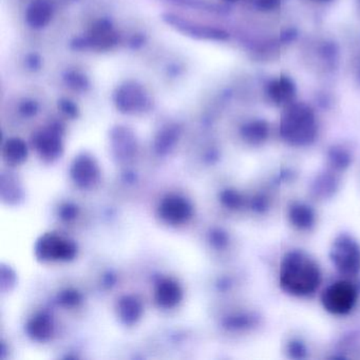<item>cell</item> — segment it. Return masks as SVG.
<instances>
[{
	"mask_svg": "<svg viewBox=\"0 0 360 360\" xmlns=\"http://www.w3.org/2000/svg\"><path fill=\"white\" fill-rule=\"evenodd\" d=\"M278 3V0H259V5L264 9H272L276 7Z\"/></svg>",
	"mask_w": 360,
	"mask_h": 360,
	"instance_id": "obj_33",
	"label": "cell"
},
{
	"mask_svg": "<svg viewBox=\"0 0 360 360\" xmlns=\"http://www.w3.org/2000/svg\"><path fill=\"white\" fill-rule=\"evenodd\" d=\"M144 42H145V40H144L141 35H134L133 38H132L131 42H130V46H131L132 48L136 49L143 46Z\"/></svg>",
	"mask_w": 360,
	"mask_h": 360,
	"instance_id": "obj_32",
	"label": "cell"
},
{
	"mask_svg": "<svg viewBox=\"0 0 360 360\" xmlns=\"http://www.w3.org/2000/svg\"><path fill=\"white\" fill-rule=\"evenodd\" d=\"M242 134L246 141L259 143L263 141L268 136V125L262 122L250 123L243 127Z\"/></svg>",
	"mask_w": 360,
	"mask_h": 360,
	"instance_id": "obj_22",
	"label": "cell"
},
{
	"mask_svg": "<svg viewBox=\"0 0 360 360\" xmlns=\"http://www.w3.org/2000/svg\"><path fill=\"white\" fill-rule=\"evenodd\" d=\"M27 332L33 339L44 342L51 337L53 332L51 319L46 315H40L33 318L27 326Z\"/></svg>",
	"mask_w": 360,
	"mask_h": 360,
	"instance_id": "obj_16",
	"label": "cell"
},
{
	"mask_svg": "<svg viewBox=\"0 0 360 360\" xmlns=\"http://www.w3.org/2000/svg\"><path fill=\"white\" fill-rule=\"evenodd\" d=\"M159 217L169 224H182L192 215V207L186 198L169 196L163 200L159 207Z\"/></svg>",
	"mask_w": 360,
	"mask_h": 360,
	"instance_id": "obj_10",
	"label": "cell"
},
{
	"mask_svg": "<svg viewBox=\"0 0 360 360\" xmlns=\"http://www.w3.org/2000/svg\"><path fill=\"white\" fill-rule=\"evenodd\" d=\"M357 299V292L349 282L339 281L332 284L322 295L324 309L336 315H344L353 309Z\"/></svg>",
	"mask_w": 360,
	"mask_h": 360,
	"instance_id": "obj_8",
	"label": "cell"
},
{
	"mask_svg": "<svg viewBox=\"0 0 360 360\" xmlns=\"http://www.w3.org/2000/svg\"><path fill=\"white\" fill-rule=\"evenodd\" d=\"M280 282L292 295L305 296L316 291L320 283L318 266L301 252H291L282 260Z\"/></svg>",
	"mask_w": 360,
	"mask_h": 360,
	"instance_id": "obj_1",
	"label": "cell"
},
{
	"mask_svg": "<svg viewBox=\"0 0 360 360\" xmlns=\"http://www.w3.org/2000/svg\"><path fill=\"white\" fill-rule=\"evenodd\" d=\"M77 245L72 241L62 238L54 233H47L37 241L35 246L36 257L42 261H68L77 256Z\"/></svg>",
	"mask_w": 360,
	"mask_h": 360,
	"instance_id": "obj_6",
	"label": "cell"
},
{
	"mask_svg": "<svg viewBox=\"0 0 360 360\" xmlns=\"http://www.w3.org/2000/svg\"><path fill=\"white\" fill-rule=\"evenodd\" d=\"M112 99L120 114L129 116L145 114L153 106L151 95L145 87L136 81H124L118 86Z\"/></svg>",
	"mask_w": 360,
	"mask_h": 360,
	"instance_id": "obj_3",
	"label": "cell"
},
{
	"mask_svg": "<svg viewBox=\"0 0 360 360\" xmlns=\"http://www.w3.org/2000/svg\"><path fill=\"white\" fill-rule=\"evenodd\" d=\"M331 159H333V162H334L335 164L339 167H344L349 164V157H348V155H346V153L342 151H334Z\"/></svg>",
	"mask_w": 360,
	"mask_h": 360,
	"instance_id": "obj_28",
	"label": "cell"
},
{
	"mask_svg": "<svg viewBox=\"0 0 360 360\" xmlns=\"http://www.w3.org/2000/svg\"><path fill=\"white\" fill-rule=\"evenodd\" d=\"M63 79L67 87L77 92H85L90 88V81L81 72L70 70L64 74Z\"/></svg>",
	"mask_w": 360,
	"mask_h": 360,
	"instance_id": "obj_21",
	"label": "cell"
},
{
	"mask_svg": "<svg viewBox=\"0 0 360 360\" xmlns=\"http://www.w3.org/2000/svg\"><path fill=\"white\" fill-rule=\"evenodd\" d=\"M118 34L109 19L102 18L91 27L88 34L77 37L71 42L74 50L92 49L94 51H107L116 46Z\"/></svg>",
	"mask_w": 360,
	"mask_h": 360,
	"instance_id": "obj_4",
	"label": "cell"
},
{
	"mask_svg": "<svg viewBox=\"0 0 360 360\" xmlns=\"http://www.w3.org/2000/svg\"><path fill=\"white\" fill-rule=\"evenodd\" d=\"M71 176L75 184L83 188H89L99 179V169L94 159L87 155H81L74 161Z\"/></svg>",
	"mask_w": 360,
	"mask_h": 360,
	"instance_id": "obj_11",
	"label": "cell"
},
{
	"mask_svg": "<svg viewBox=\"0 0 360 360\" xmlns=\"http://www.w3.org/2000/svg\"><path fill=\"white\" fill-rule=\"evenodd\" d=\"M111 143L116 155L120 159H127L133 155L136 148V140L133 132L124 126H116L112 129Z\"/></svg>",
	"mask_w": 360,
	"mask_h": 360,
	"instance_id": "obj_13",
	"label": "cell"
},
{
	"mask_svg": "<svg viewBox=\"0 0 360 360\" xmlns=\"http://www.w3.org/2000/svg\"><path fill=\"white\" fill-rule=\"evenodd\" d=\"M331 257L336 268L346 275H356L360 270V247L348 235L336 239Z\"/></svg>",
	"mask_w": 360,
	"mask_h": 360,
	"instance_id": "obj_7",
	"label": "cell"
},
{
	"mask_svg": "<svg viewBox=\"0 0 360 360\" xmlns=\"http://www.w3.org/2000/svg\"><path fill=\"white\" fill-rule=\"evenodd\" d=\"M38 110H40V106H38V103L34 101V99H23V102L19 105V112H21L23 116L30 118V116H36Z\"/></svg>",
	"mask_w": 360,
	"mask_h": 360,
	"instance_id": "obj_24",
	"label": "cell"
},
{
	"mask_svg": "<svg viewBox=\"0 0 360 360\" xmlns=\"http://www.w3.org/2000/svg\"><path fill=\"white\" fill-rule=\"evenodd\" d=\"M58 108L65 116H69V118H74L79 116V108L70 99H60V102H58Z\"/></svg>",
	"mask_w": 360,
	"mask_h": 360,
	"instance_id": "obj_25",
	"label": "cell"
},
{
	"mask_svg": "<svg viewBox=\"0 0 360 360\" xmlns=\"http://www.w3.org/2000/svg\"><path fill=\"white\" fill-rule=\"evenodd\" d=\"M143 307L136 298L126 296L122 298L118 305V314L120 320L126 324H132L141 318Z\"/></svg>",
	"mask_w": 360,
	"mask_h": 360,
	"instance_id": "obj_15",
	"label": "cell"
},
{
	"mask_svg": "<svg viewBox=\"0 0 360 360\" xmlns=\"http://www.w3.org/2000/svg\"><path fill=\"white\" fill-rule=\"evenodd\" d=\"M33 144L44 159H57L63 153L62 128L58 125L49 126L46 129L35 134Z\"/></svg>",
	"mask_w": 360,
	"mask_h": 360,
	"instance_id": "obj_9",
	"label": "cell"
},
{
	"mask_svg": "<svg viewBox=\"0 0 360 360\" xmlns=\"http://www.w3.org/2000/svg\"><path fill=\"white\" fill-rule=\"evenodd\" d=\"M181 7L190 8L192 10H200V11L218 12L221 8L217 5L210 3L208 0H168Z\"/></svg>",
	"mask_w": 360,
	"mask_h": 360,
	"instance_id": "obj_23",
	"label": "cell"
},
{
	"mask_svg": "<svg viewBox=\"0 0 360 360\" xmlns=\"http://www.w3.org/2000/svg\"><path fill=\"white\" fill-rule=\"evenodd\" d=\"M182 299V290L176 281L165 279L157 285L155 300L165 309L176 307Z\"/></svg>",
	"mask_w": 360,
	"mask_h": 360,
	"instance_id": "obj_14",
	"label": "cell"
},
{
	"mask_svg": "<svg viewBox=\"0 0 360 360\" xmlns=\"http://www.w3.org/2000/svg\"><path fill=\"white\" fill-rule=\"evenodd\" d=\"M75 213H77L75 207H71V206L69 205L66 206L63 210V218H66V219H71V218H74Z\"/></svg>",
	"mask_w": 360,
	"mask_h": 360,
	"instance_id": "obj_34",
	"label": "cell"
},
{
	"mask_svg": "<svg viewBox=\"0 0 360 360\" xmlns=\"http://www.w3.org/2000/svg\"><path fill=\"white\" fill-rule=\"evenodd\" d=\"M213 237L214 243L219 245V246H222V245H224L225 243H227V237H225L224 233H214Z\"/></svg>",
	"mask_w": 360,
	"mask_h": 360,
	"instance_id": "obj_31",
	"label": "cell"
},
{
	"mask_svg": "<svg viewBox=\"0 0 360 360\" xmlns=\"http://www.w3.org/2000/svg\"><path fill=\"white\" fill-rule=\"evenodd\" d=\"M281 134L293 145H307L315 139L316 124L312 111L303 105L291 107L281 122Z\"/></svg>",
	"mask_w": 360,
	"mask_h": 360,
	"instance_id": "obj_2",
	"label": "cell"
},
{
	"mask_svg": "<svg viewBox=\"0 0 360 360\" xmlns=\"http://www.w3.org/2000/svg\"><path fill=\"white\" fill-rule=\"evenodd\" d=\"M81 300V296L77 292H66L62 295V301L66 305H77Z\"/></svg>",
	"mask_w": 360,
	"mask_h": 360,
	"instance_id": "obj_27",
	"label": "cell"
},
{
	"mask_svg": "<svg viewBox=\"0 0 360 360\" xmlns=\"http://www.w3.org/2000/svg\"><path fill=\"white\" fill-rule=\"evenodd\" d=\"M222 202L231 208H238L242 204V198L240 194L233 190H227L222 194Z\"/></svg>",
	"mask_w": 360,
	"mask_h": 360,
	"instance_id": "obj_26",
	"label": "cell"
},
{
	"mask_svg": "<svg viewBox=\"0 0 360 360\" xmlns=\"http://www.w3.org/2000/svg\"><path fill=\"white\" fill-rule=\"evenodd\" d=\"M25 17L31 28H44L53 17V5L50 0H33L27 8Z\"/></svg>",
	"mask_w": 360,
	"mask_h": 360,
	"instance_id": "obj_12",
	"label": "cell"
},
{
	"mask_svg": "<svg viewBox=\"0 0 360 360\" xmlns=\"http://www.w3.org/2000/svg\"><path fill=\"white\" fill-rule=\"evenodd\" d=\"M320 1H329V0H320Z\"/></svg>",
	"mask_w": 360,
	"mask_h": 360,
	"instance_id": "obj_36",
	"label": "cell"
},
{
	"mask_svg": "<svg viewBox=\"0 0 360 360\" xmlns=\"http://www.w3.org/2000/svg\"><path fill=\"white\" fill-rule=\"evenodd\" d=\"M225 1H229V3H235V1H238V0H225Z\"/></svg>",
	"mask_w": 360,
	"mask_h": 360,
	"instance_id": "obj_35",
	"label": "cell"
},
{
	"mask_svg": "<svg viewBox=\"0 0 360 360\" xmlns=\"http://www.w3.org/2000/svg\"><path fill=\"white\" fill-rule=\"evenodd\" d=\"M162 19L166 25L175 29L177 32L181 33L184 36L190 37L192 40L222 42L229 38V34L222 29L205 26L196 21H188L179 15L172 14V13H164L162 15Z\"/></svg>",
	"mask_w": 360,
	"mask_h": 360,
	"instance_id": "obj_5",
	"label": "cell"
},
{
	"mask_svg": "<svg viewBox=\"0 0 360 360\" xmlns=\"http://www.w3.org/2000/svg\"><path fill=\"white\" fill-rule=\"evenodd\" d=\"M180 128L178 126H168L161 130L155 140V148L159 153H168L178 141Z\"/></svg>",
	"mask_w": 360,
	"mask_h": 360,
	"instance_id": "obj_19",
	"label": "cell"
},
{
	"mask_svg": "<svg viewBox=\"0 0 360 360\" xmlns=\"http://www.w3.org/2000/svg\"><path fill=\"white\" fill-rule=\"evenodd\" d=\"M26 64L29 69L34 71V70L40 69V65H42V60H40V56L37 55V54H29L26 58Z\"/></svg>",
	"mask_w": 360,
	"mask_h": 360,
	"instance_id": "obj_29",
	"label": "cell"
},
{
	"mask_svg": "<svg viewBox=\"0 0 360 360\" xmlns=\"http://www.w3.org/2000/svg\"><path fill=\"white\" fill-rule=\"evenodd\" d=\"M305 348L303 344H298V342H294L291 344V354L294 357H303L305 355Z\"/></svg>",
	"mask_w": 360,
	"mask_h": 360,
	"instance_id": "obj_30",
	"label": "cell"
},
{
	"mask_svg": "<svg viewBox=\"0 0 360 360\" xmlns=\"http://www.w3.org/2000/svg\"><path fill=\"white\" fill-rule=\"evenodd\" d=\"M290 218L293 224L299 229H309L314 223V214L312 210L303 204H296L291 208Z\"/></svg>",
	"mask_w": 360,
	"mask_h": 360,
	"instance_id": "obj_20",
	"label": "cell"
},
{
	"mask_svg": "<svg viewBox=\"0 0 360 360\" xmlns=\"http://www.w3.org/2000/svg\"><path fill=\"white\" fill-rule=\"evenodd\" d=\"M294 92H295V89H294L293 83L285 77L274 81L270 86V95L278 104L289 102L290 99L293 97Z\"/></svg>",
	"mask_w": 360,
	"mask_h": 360,
	"instance_id": "obj_18",
	"label": "cell"
},
{
	"mask_svg": "<svg viewBox=\"0 0 360 360\" xmlns=\"http://www.w3.org/2000/svg\"><path fill=\"white\" fill-rule=\"evenodd\" d=\"M28 155L26 143L18 138H12L3 146V157L11 164H21Z\"/></svg>",
	"mask_w": 360,
	"mask_h": 360,
	"instance_id": "obj_17",
	"label": "cell"
}]
</instances>
